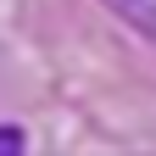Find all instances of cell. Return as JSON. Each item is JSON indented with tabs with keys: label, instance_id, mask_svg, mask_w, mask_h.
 Returning <instances> with one entry per match:
<instances>
[{
	"label": "cell",
	"instance_id": "obj_2",
	"mask_svg": "<svg viewBox=\"0 0 156 156\" xmlns=\"http://www.w3.org/2000/svg\"><path fill=\"white\" fill-rule=\"evenodd\" d=\"M23 151H28V128L0 123V156H23Z\"/></svg>",
	"mask_w": 156,
	"mask_h": 156
},
{
	"label": "cell",
	"instance_id": "obj_1",
	"mask_svg": "<svg viewBox=\"0 0 156 156\" xmlns=\"http://www.w3.org/2000/svg\"><path fill=\"white\" fill-rule=\"evenodd\" d=\"M101 6H106L123 28H134L140 39H151V45H156V0H101Z\"/></svg>",
	"mask_w": 156,
	"mask_h": 156
}]
</instances>
